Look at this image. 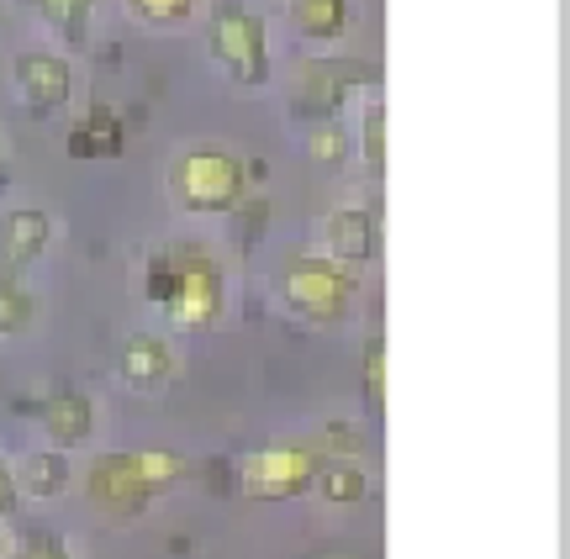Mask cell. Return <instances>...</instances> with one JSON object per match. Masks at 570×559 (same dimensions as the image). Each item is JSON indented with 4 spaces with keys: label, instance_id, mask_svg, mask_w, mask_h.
<instances>
[{
    "label": "cell",
    "instance_id": "277c9868",
    "mask_svg": "<svg viewBox=\"0 0 570 559\" xmlns=\"http://www.w3.org/2000/svg\"><path fill=\"white\" fill-rule=\"evenodd\" d=\"M170 317L180 328H212L217 322V312H222V275L206 264V259H185L180 270H174V285H170Z\"/></svg>",
    "mask_w": 570,
    "mask_h": 559
},
{
    "label": "cell",
    "instance_id": "ac0fdd59",
    "mask_svg": "<svg viewBox=\"0 0 570 559\" xmlns=\"http://www.w3.org/2000/svg\"><path fill=\"white\" fill-rule=\"evenodd\" d=\"M365 380H370V401L381 406V401H386V348H381V343L370 348V370H365Z\"/></svg>",
    "mask_w": 570,
    "mask_h": 559
},
{
    "label": "cell",
    "instance_id": "9a60e30c",
    "mask_svg": "<svg viewBox=\"0 0 570 559\" xmlns=\"http://www.w3.org/2000/svg\"><path fill=\"white\" fill-rule=\"evenodd\" d=\"M132 459H138V470H143V480H148V486H164V480H174V475L185 470V459L170 454V448H138Z\"/></svg>",
    "mask_w": 570,
    "mask_h": 559
},
{
    "label": "cell",
    "instance_id": "2e32d148",
    "mask_svg": "<svg viewBox=\"0 0 570 559\" xmlns=\"http://www.w3.org/2000/svg\"><path fill=\"white\" fill-rule=\"evenodd\" d=\"M339 0H301V16H306V27L312 32H339Z\"/></svg>",
    "mask_w": 570,
    "mask_h": 559
},
{
    "label": "cell",
    "instance_id": "ba28073f",
    "mask_svg": "<svg viewBox=\"0 0 570 559\" xmlns=\"http://www.w3.org/2000/svg\"><path fill=\"white\" fill-rule=\"evenodd\" d=\"M328 254L339 264H365L375 254V217L359 206H343L328 217Z\"/></svg>",
    "mask_w": 570,
    "mask_h": 559
},
{
    "label": "cell",
    "instance_id": "52a82bcc",
    "mask_svg": "<svg viewBox=\"0 0 570 559\" xmlns=\"http://www.w3.org/2000/svg\"><path fill=\"white\" fill-rule=\"evenodd\" d=\"M90 422H96L90 396L63 391V396H48V401H43V433H48L58 448H80L90 438Z\"/></svg>",
    "mask_w": 570,
    "mask_h": 559
},
{
    "label": "cell",
    "instance_id": "5bb4252c",
    "mask_svg": "<svg viewBox=\"0 0 570 559\" xmlns=\"http://www.w3.org/2000/svg\"><path fill=\"white\" fill-rule=\"evenodd\" d=\"M27 322H32V296H27L11 275H0V338L21 333Z\"/></svg>",
    "mask_w": 570,
    "mask_h": 559
},
{
    "label": "cell",
    "instance_id": "7c38bea8",
    "mask_svg": "<svg viewBox=\"0 0 570 559\" xmlns=\"http://www.w3.org/2000/svg\"><path fill=\"white\" fill-rule=\"evenodd\" d=\"M217 38H222V54L238 63V74H243V79H259V69H264V63H259V27L238 16V21H222Z\"/></svg>",
    "mask_w": 570,
    "mask_h": 559
},
{
    "label": "cell",
    "instance_id": "6da1fadb",
    "mask_svg": "<svg viewBox=\"0 0 570 559\" xmlns=\"http://www.w3.org/2000/svg\"><path fill=\"white\" fill-rule=\"evenodd\" d=\"M312 470H317V454L312 448H290V444H270L259 454L243 459V496L254 502H281L312 486Z\"/></svg>",
    "mask_w": 570,
    "mask_h": 559
},
{
    "label": "cell",
    "instance_id": "603a6c76",
    "mask_svg": "<svg viewBox=\"0 0 570 559\" xmlns=\"http://www.w3.org/2000/svg\"><path fill=\"white\" fill-rule=\"evenodd\" d=\"M143 11H185V0H138Z\"/></svg>",
    "mask_w": 570,
    "mask_h": 559
},
{
    "label": "cell",
    "instance_id": "30bf717a",
    "mask_svg": "<svg viewBox=\"0 0 570 559\" xmlns=\"http://www.w3.org/2000/svg\"><path fill=\"white\" fill-rule=\"evenodd\" d=\"M63 486H69V464H63V454H27L21 470H16V491H27V496H38V502L63 496Z\"/></svg>",
    "mask_w": 570,
    "mask_h": 559
},
{
    "label": "cell",
    "instance_id": "7402d4cb",
    "mask_svg": "<svg viewBox=\"0 0 570 559\" xmlns=\"http://www.w3.org/2000/svg\"><path fill=\"white\" fill-rule=\"evenodd\" d=\"M365 148H370V164H381V112L370 116V143Z\"/></svg>",
    "mask_w": 570,
    "mask_h": 559
},
{
    "label": "cell",
    "instance_id": "d6986e66",
    "mask_svg": "<svg viewBox=\"0 0 570 559\" xmlns=\"http://www.w3.org/2000/svg\"><path fill=\"white\" fill-rule=\"evenodd\" d=\"M48 11H54L58 21L69 27V32H80V16H85V0H43Z\"/></svg>",
    "mask_w": 570,
    "mask_h": 559
},
{
    "label": "cell",
    "instance_id": "4fadbf2b",
    "mask_svg": "<svg viewBox=\"0 0 570 559\" xmlns=\"http://www.w3.org/2000/svg\"><path fill=\"white\" fill-rule=\"evenodd\" d=\"M21 85L43 106H54V101H63V90H69V69L58 58H21Z\"/></svg>",
    "mask_w": 570,
    "mask_h": 559
},
{
    "label": "cell",
    "instance_id": "7a4b0ae2",
    "mask_svg": "<svg viewBox=\"0 0 570 559\" xmlns=\"http://www.w3.org/2000/svg\"><path fill=\"white\" fill-rule=\"evenodd\" d=\"M85 491H90L96 512H106L112 522L138 517V512L148 506V496H154V486L143 480V470H138L132 454H101V459L90 464V475H85Z\"/></svg>",
    "mask_w": 570,
    "mask_h": 559
},
{
    "label": "cell",
    "instance_id": "ffe728a7",
    "mask_svg": "<svg viewBox=\"0 0 570 559\" xmlns=\"http://www.w3.org/2000/svg\"><path fill=\"white\" fill-rule=\"evenodd\" d=\"M323 454H359V438L348 428H328L323 433Z\"/></svg>",
    "mask_w": 570,
    "mask_h": 559
},
{
    "label": "cell",
    "instance_id": "8992f818",
    "mask_svg": "<svg viewBox=\"0 0 570 559\" xmlns=\"http://www.w3.org/2000/svg\"><path fill=\"white\" fill-rule=\"evenodd\" d=\"M48 248V212H11L0 222V275H21Z\"/></svg>",
    "mask_w": 570,
    "mask_h": 559
},
{
    "label": "cell",
    "instance_id": "3957f363",
    "mask_svg": "<svg viewBox=\"0 0 570 559\" xmlns=\"http://www.w3.org/2000/svg\"><path fill=\"white\" fill-rule=\"evenodd\" d=\"M281 290L301 317H343V306L354 301V280L333 264H323V259H296L285 270Z\"/></svg>",
    "mask_w": 570,
    "mask_h": 559
},
{
    "label": "cell",
    "instance_id": "9c48e42d",
    "mask_svg": "<svg viewBox=\"0 0 570 559\" xmlns=\"http://www.w3.org/2000/svg\"><path fill=\"white\" fill-rule=\"evenodd\" d=\"M122 375L138 386V391H148V386H159L164 375H170V343L154 333H138L127 343V354H122Z\"/></svg>",
    "mask_w": 570,
    "mask_h": 559
},
{
    "label": "cell",
    "instance_id": "5b68a950",
    "mask_svg": "<svg viewBox=\"0 0 570 559\" xmlns=\"http://www.w3.org/2000/svg\"><path fill=\"white\" fill-rule=\"evenodd\" d=\"M238 185H243V174L228 154H196L180 169V196L196 212H228L238 201Z\"/></svg>",
    "mask_w": 570,
    "mask_h": 559
},
{
    "label": "cell",
    "instance_id": "8fae6325",
    "mask_svg": "<svg viewBox=\"0 0 570 559\" xmlns=\"http://www.w3.org/2000/svg\"><path fill=\"white\" fill-rule=\"evenodd\" d=\"M312 486H317L328 502H365V496H370L365 470H359V464H339V459H317Z\"/></svg>",
    "mask_w": 570,
    "mask_h": 559
},
{
    "label": "cell",
    "instance_id": "e0dca14e",
    "mask_svg": "<svg viewBox=\"0 0 570 559\" xmlns=\"http://www.w3.org/2000/svg\"><path fill=\"white\" fill-rule=\"evenodd\" d=\"M16 559H69V549L58 544L54 533H32V538H21Z\"/></svg>",
    "mask_w": 570,
    "mask_h": 559
},
{
    "label": "cell",
    "instance_id": "44dd1931",
    "mask_svg": "<svg viewBox=\"0 0 570 559\" xmlns=\"http://www.w3.org/2000/svg\"><path fill=\"white\" fill-rule=\"evenodd\" d=\"M16 496H21V491H16V475L0 464V517H11V512H16Z\"/></svg>",
    "mask_w": 570,
    "mask_h": 559
}]
</instances>
